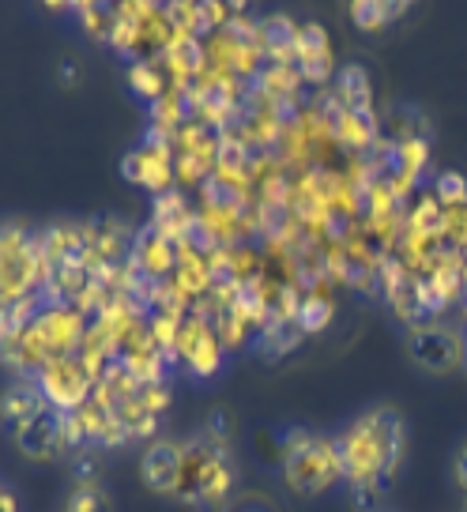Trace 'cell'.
I'll return each instance as SVG.
<instances>
[{
    "instance_id": "cell-10",
    "label": "cell",
    "mask_w": 467,
    "mask_h": 512,
    "mask_svg": "<svg viewBox=\"0 0 467 512\" xmlns=\"http://www.w3.org/2000/svg\"><path fill=\"white\" fill-rule=\"evenodd\" d=\"M178 343H181L185 362H189V369H193L196 377H211L215 369L223 366V347H219L215 332L204 328V324H181Z\"/></svg>"
},
{
    "instance_id": "cell-13",
    "label": "cell",
    "mask_w": 467,
    "mask_h": 512,
    "mask_svg": "<svg viewBox=\"0 0 467 512\" xmlns=\"http://www.w3.org/2000/svg\"><path fill=\"white\" fill-rule=\"evenodd\" d=\"M65 512H113L110 486L98 479V475H83V479L72 482V490H68Z\"/></svg>"
},
{
    "instance_id": "cell-4",
    "label": "cell",
    "mask_w": 467,
    "mask_h": 512,
    "mask_svg": "<svg viewBox=\"0 0 467 512\" xmlns=\"http://www.w3.org/2000/svg\"><path fill=\"white\" fill-rule=\"evenodd\" d=\"M283 479L298 497H317L328 486H336L343 479L339 475L336 441L324 437V433L290 426L283 433Z\"/></svg>"
},
{
    "instance_id": "cell-19",
    "label": "cell",
    "mask_w": 467,
    "mask_h": 512,
    "mask_svg": "<svg viewBox=\"0 0 467 512\" xmlns=\"http://www.w3.org/2000/svg\"><path fill=\"white\" fill-rule=\"evenodd\" d=\"M8 324H12V309H8V305L0 302V336L8 332Z\"/></svg>"
},
{
    "instance_id": "cell-8",
    "label": "cell",
    "mask_w": 467,
    "mask_h": 512,
    "mask_svg": "<svg viewBox=\"0 0 467 512\" xmlns=\"http://www.w3.org/2000/svg\"><path fill=\"white\" fill-rule=\"evenodd\" d=\"M16 445L27 460H57L61 452H68L65 415L61 411H46L42 418H34L31 426H23L16 433Z\"/></svg>"
},
{
    "instance_id": "cell-16",
    "label": "cell",
    "mask_w": 467,
    "mask_h": 512,
    "mask_svg": "<svg viewBox=\"0 0 467 512\" xmlns=\"http://www.w3.org/2000/svg\"><path fill=\"white\" fill-rule=\"evenodd\" d=\"M328 317H332V305L328 302H309L306 309H302V324H306V328H321Z\"/></svg>"
},
{
    "instance_id": "cell-5",
    "label": "cell",
    "mask_w": 467,
    "mask_h": 512,
    "mask_svg": "<svg viewBox=\"0 0 467 512\" xmlns=\"http://www.w3.org/2000/svg\"><path fill=\"white\" fill-rule=\"evenodd\" d=\"M34 384L42 388V396L53 411H76L95 396V373L87 366L83 354H68V358H53L49 366H42L34 373Z\"/></svg>"
},
{
    "instance_id": "cell-15",
    "label": "cell",
    "mask_w": 467,
    "mask_h": 512,
    "mask_svg": "<svg viewBox=\"0 0 467 512\" xmlns=\"http://www.w3.org/2000/svg\"><path fill=\"white\" fill-rule=\"evenodd\" d=\"M437 192H441V204H456V200H464L467 185L456 174H445L437 181Z\"/></svg>"
},
{
    "instance_id": "cell-17",
    "label": "cell",
    "mask_w": 467,
    "mask_h": 512,
    "mask_svg": "<svg viewBox=\"0 0 467 512\" xmlns=\"http://www.w3.org/2000/svg\"><path fill=\"white\" fill-rule=\"evenodd\" d=\"M452 475H456V486L467 494V445L456 452V460H452Z\"/></svg>"
},
{
    "instance_id": "cell-7",
    "label": "cell",
    "mask_w": 467,
    "mask_h": 512,
    "mask_svg": "<svg viewBox=\"0 0 467 512\" xmlns=\"http://www.w3.org/2000/svg\"><path fill=\"white\" fill-rule=\"evenodd\" d=\"M181 464H185V445L181 441H151L140 456V479L151 494L174 497L181 482Z\"/></svg>"
},
{
    "instance_id": "cell-12",
    "label": "cell",
    "mask_w": 467,
    "mask_h": 512,
    "mask_svg": "<svg viewBox=\"0 0 467 512\" xmlns=\"http://www.w3.org/2000/svg\"><path fill=\"white\" fill-rule=\"evenodd\" d=\"M294 57L302 64L309 80H324L332 72V46H328V34L317 27V23H306L298 27V38H294Z\"/></svg>"
},
{
    "instance_id": "cell-9",
    "label": "cell",
    "mask_w": 467,
    "mask_h": 512,
    "mask_svg": "<svg viewBox=\"0 0 467 512\" xmlns=\"http://www.w3.org/2000/svg\"><path fill=\"white\" fill-rule=\"evenodd\" d=\"M46 411H53L42 396V388L34 381H19L12 388H4V396H0V422H4V430L16 437L23 426H31L34 418H42Z\"/></svg>"
},
{
    "instance_id": "cell-18",
    "label": "cell",
    "mask_w": 467,
    "mask_h": 512,
    "mask_svg": "<svg viewBox=\"0 0 467 512\" xmlns=\"http://www.w3.org/2000/svg\"><path fill=\"white\" fill-rule=\"evenodd\" d=\"M0 512H19V509H16V497L8 494L4 486H0Z\"/></svg>"
},
{
    "instance_id": "cell-1",
    "label": "cell",
    "mask_w": 467,
    "mask_h": 512,
    "mask_svg": "<svg viewBox=\"0 0 467 512\" xmlns=\"http://www.w3.org/2000/svg\"><path fill=\"white\" fill-rule=\"evenodd\" d=\"M332 441H336L339 475L347 482V490L362 505H370L385 494L400 471L403 448H407V422L396 407H370L351 418Z\"/></svg>"
},
{
    "instance_id": "cell-11",
    "label": "cell",
    "mask_w": 467,
    "mask_h": 512,
    "mask_svg": "<svg viewBox=\"0 0 467 512\" xmlns=\"http://www.w3.org/2000/svg\"><path fill=\"white\" fill-rule=\"evenodd\" d=\"M125 177L132 185L162 192L170 185V155L162 147H136V151L125 155Z\"/></svg>"
},
{
    "instance_id": "cell-3",
    "label": "cell",
    "mask_w": 467,
    "mask_h": 512,
    "mask_svg": "<svg viewBox=\"0 0 467 512\" xmlns=\"http://www.w3.org/2000/svg\"><path fill=\"white\" fill-rule=\"evenodd\" d=\"M49 279L42 234L27 223H0V302L8 309L38 302Z\"/></svg>"
},
{
    "instance_id": "cell-6",
    "label": "cell",
    "mask_w": 467,
    "mask_h": 512,
    "mask_svg": "<svg viewBox=\"0 0 467 512\" xmlns=\"http://www.w3.org/2000/svg\"><path fill=\"white\" fill-rule=\"evenodd\" d=\"M407 351L411 358L419 362L422 369H430V373H449L464 362L467 354V343L452 328H411V336H407Z\"/></svg>"
},
{
    "instance_id": "cell-14",
    "label": "cell",
    "mask_w": 467,
    "mask_h": 512,
    "mask_svg": "<svg viewBox=\"0 0 467 512\" xmlns=\"http://www.w3.org/2000/svg\"><path fill=\"white\" fill-rule=\"evenodd\" d=\"M407 12V4H355L351 19H355L362 31H381L392 19H400Z\"/></svg>"
},
{
    "instance_id": "cell-2",
    "label": "cell",
    "mask_w": 467,
    "mask_h": 512,
    "mask_svg": "<svg viewBox=\"0 0 467 512\" xmlns=\"http://www.w3.org/2000/svg\"><path fill=\"white\" fill-rule=\"evenodd\" d=\"M185 445V464H181V482L174 501L196 505V509H219L238 479V467L230 460V448L219 437L196 433Z\"/></svg>"
}]
</instances>
